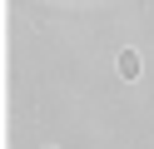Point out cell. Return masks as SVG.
<instances>
[{"label":"cell","instance_id":"1","mask_svg":"<svg viewBox=\"0 0 154 149\" xmlns=\"http://www.w3.org/2000/svg\"><path fill=\"white\" fill-rule=\"evenodd\" d=\"M114 70H119V79H129V85H134V79H139L144 75V55H139V50H119V55H114Z\"/></svg>","mask_w":154,"mask_h":149}]
</instances>
